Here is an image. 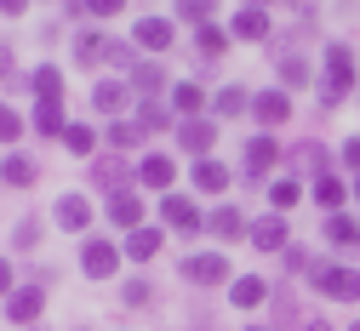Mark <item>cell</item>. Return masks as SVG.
I'll return each mask as SVG.
<instances>
[{"label": "cell", "instance_id": "cell-14", "mask_svg": "<svg viewBox=\"0 0 360 331\" xmlns=\"http://www.w3.org/2000/svg\"><path fill=\"white\" fill-rule=\"evenodd\" d=\"M58 223L63 228H86V223H92V206H86L80 195H69V200H58Z\"/></svg>", "mask_w": 360, "mask_h": 331}, {"label": "cell", "instance_id": "cell-8", "mask_svg": "<svg viewBox=\"0 0 360 331\" xmlns=\"http://www.w3.org/2000/svg\"><path fill=\"white\" fill-rule=\"evenodd\" d=\"M326 240H332L338 252H360V223H354V217H332V223H326Z\"/></svg>", "mask_w": 360, "mask_h": 331}, {"label": "cell", "instance_id": "cell-1", "mask_svg": "<svg viewBox=\"0 0 360 331\" xmlns=\"http://www.w3.org/2000/svg\"><path fill=\"white\" fill-rule=\"evenodd\" d=\"M309 280L326 297H360V274L354 268H332V263H309Z\"/></svg>", "mask_w": 360, "mask_h": 331}, {"label": "cell", "instance_id": "cell-43", "mask_svg": "<svg viewBox=\"0 0 360 331\" xmlns=\"http://www.w3.org/2000/svg\"><path fill=\"white\" fill-rule=\"evenodd\" d=\"M252 331H269V325H252Z\"/></svg>", "mask_w": 360, "mask_h": 331}, {"label": "cell", "instance_id": "cell-2", "mask_svg": "<svg viewBox=\"0 0 360 331\" xmlns=\"http://www.w3.org/2000/svg\"><path fill=\"white\" fill-rule=\"evenodd\" d=\"M349 80H354V58H349V46H332V52H326V86H321V98L338 103L343 91H349Z\"/></svg>", "mask_w": 360, "mask_h": 331}, {"label": "cell", "instance_id": "cell-11", "mask_svg": "<svg viewBox=\"0 0 360 331\" xmlns=\"http://www.w3.org/2000/svg\"><path fill=\"white\" fill-rule=\"evenodd\" d=\"M92 103H98V109H103V115H120V109H126V103H131V91H126V86H120V80H103V86H98V91H92Z\"/></svg>", "mask_w": 360, "mask_h": 331}, {"label": "cell", "instance_id": "cell-21", "mask_svg": "<svg viewBox=\"0 0 360 331\" xmlns=\"http://www.w3.org/2000/svg\"><path fill=\"white\" fill-rule=\"evenodd\" d=\"M126 252H131V257H155V252H160V234H155V228H131Z\"/></svg>", "mask_w": 360, "mask_h": 331}, {"label": "cell", "instance_id": "cell-31", "mask_svg": "<svg viewBox=\"0 0 360 331\" xmlns=\"http://www.w3.org/2000/svg\"><path fill=\"white\" fill-rule=\"evenodd\" d=\"M172 103H177V115H195V109H200V86H177Z\"/></svg>", "mask_w": 360, "mask_h": 331}, {"label": "cell", "instance_id": "cell-32", "mask_svg": "<svg viewBox=\"0 0 360 331\" xmlns=\"http://www.w3.org/2000/svg\"><path fill=\"white\" fill-rule=\"evenodd\" d=\"M63 143H69V155H92V131H86V126H69Z\"/></svg>", "mask_w": 360, "mask_h": 331}, {"label": "cell", "instance_id": "cell-25", "mask_svg": "<svg viewBox=\"0 0 360 331\" xmlns=\"http://www.w3.org/2000/svg\"><path fill=\"white\" fill-rule=\"evenodd\" d=\"M240 109H246V91L240 86H223L217 91V115H240Z\"/></svg>", "mask_w": 360, "mask_h": 331}, {"label": "cell", "instance_id": "cell-23", "mask_svg": "<svg viewBox=\"0 0 360 331\" xmlns=\"http://www.w3.org/2000/svg\"><path fill=\"white\" fill-rule=\"evenodd\" d=\"M109 217H115V223H138V217H143V206H138V200H131L126 188H120V195L109 200Z\"/></svg>", "mask_w": 360, "mask_h": 331}, {"label": "cell", "instance_id": "cell-10", "mask_svg": "<svg viewBox=\"0 0 360 331\" xmlns=\"http://www.w3.org/2000/svg\"><path fill=\"white\" fill-rule=\"evenodd\" d=\"M235 34H240V40H263V34H269V12H263V6H240Z\"/></svg>", "mask_w": 360, "mask_h": 331}, {"label": "cell", "instance_id": "cell-17", "mask_svg": "<svg viewBox=\"0 0 360 331\" xmlns=\"http://www.w3.org/2000/svg\"><path fill=\"white\" fill-rule=\"evenodd\" d=\"M92 177H98V183H103V188H115V183H126V177H131V171H126V160H120V155H103V160H98V166H92Z\"/></svg>", "mask_w": 360, "mask_h": 331}, {"label": "cell", "instance_id": "cell-9", "mask_svg": "<svg viewBox=\"0 0 360 331\" xmlns=\"http://www.w3.org/2000/svg\"><path fill=\"white\" fill-rule=\"evenodd\" d=\"M252 109H257V120H263V126H281V120L292 115V103H286V91H263V98H257Z\"/></svg>", "mask_w": 360, "mask_h": 331}, {"label": "cell", "instance_id": "cell-20", "mask_svg": "<svg viewBox=\"0 0 360 331\" xmlns=\"http://www.w3.org/2000/svg\"><path fill=\"white\" fill-rule=\"evenodd\" d=\"M263 292H269L263 280H257V274H246V280H235V292H229V297H235L240 309H252V303H263Z\"/></svg>", "mask_w": 360, "mask_h": 331}, {"label": "cell", "instance_id": "cell-19", "mask_svg": "<svg viewBox=\"0 0 360 331\" xmlns=\"http://www.w3.org/2000/svg\"><path fill=\"white\" fill-rule=\"evenodd\" d=\"M206 228H212V234H240L246 223H240V212H235V206H217V212L206 217Z\"/></svg>", "mask_w": 360, "mask_h": 331}, {"label": "cell", "instance_id": "cell-12", "mask_svg": "<svg viewBox=\"0 0 360 331\" xmlns=\"http://www.w3.org/2000/svg\"><path fill=\"white\" fill-rule=\"evenodd\" d=\"M138 40L149 46V52H166V46H172V23L166 18H143L138 23Z\"/></svg>", "mask_w": 360, "mask_h": 331}, {"label": "cell", "instance_id": "cell-28", "mask_svg": "<svg viewBox=\"0 0 360 331\" xmlns=\"http://www.w3.org/2000/svg\"><path fill=\"white\" fill-rule=\"evenodd\" d=\"M34 126H40V131H69V126H63V109H58V103H40Z\"/></svg>", "mask_w": 360, "mask_h": 331}, {"label": "cell", "instance_id": "cell-7", "mask_svg": "<svg viewBox=\"0 0 360 331\" xmlns=\"http://www.w3.org/2000/svg\"><path fill=\"white\" fill-rule=\"evenodd\" d=\"M252 246H257V252H281V246H286V223H281V217H257V223H252Z\"/></svg>", "mask_w": 360, "mask_h": 331}, {"label": "cell", "instance_id": "cell-3", "mask_svg": "<svg viewBox=\"0 0 360 331\" xmlns=\"http://www.w3.org/2000/svg\"><path fill=\"white\" fill-rule=\"evenodd\" d=\"M184 274L189 280H206V286H223V280H229V257H223V252H200V257L184 263Z\"/></svg>", "mask_w": 360, "mask_h": 331}, {"label": "cell", "instance_id": "cell-44", "mask_svg": "<svg viewBox=\"0 0 360 331\" xmlns=\"http://www.w3.org/2000/svg\"><path fill=\"white\" fill-rule=\"evenodd\" d=\"M354 195H360V183H354Z\"/></svg>", "mask_w": 360, "mask_h": 331}, {"label": "cell", "instance_id": "cell-33", "mask_svg": "<svg viewBox=\"0 0 360 331\" xmlns=\"http://www.w3.org/2000/svg\"><path fill=\"white\" fill-rule=\"evenodd\" d=\"M6 183H18V188H29V183H34V166H29L23 155H18V160H6Z\"/></svg>", "mask_w": 360, "mask_h": 331}, {"label": "cell", "instance_id": "cell-30", "mask_svg": "<svg viewBox=\"0 0 360 331\" xmlns=\"http://www.w3.org/2000/svg\"><path fill=\"white\" fill-rule=\"evenodd\" d=\"M131 86H138V91H155V86H160V63H138V69H131Z\"/></svg>", "mask_w": 360, "mask_h": 331}, {"label": "cell", "instance_id": "cell-35", "mask_svg": "<svg viewBox=\"0 0 360 331\" xmlns=\"http://www.w3.org/2000/svg\"><path fill=\"white\" fill-rule=\"evenodd\" d=\"M109 143H115L120 155H126V149H138V126H115V131H109Z\"/></svg>", "mask_w": 360, "mask_h": 331}, {"label": "cell", "instance_id": "cell-22", "mask_svg": "<svg viewBox=\"0 0 360 331\" xmlns=\"http://www.w3.org/2000/svg\"><path fill=\"white\" fill-rule=\"evenodd\" d=\"M40 303H46L40 292H18V297H12V320H18V325H29V320L40 314Z\"/></svg>", "mask_w": 360, "mask_h": 331}, {"label": "cell", "instance_id": "cell-26", "mask_svg": "<svg viewBox=\"0 0 360 331\" xmlns=\"http://www.w3.org/2000/svg\"><path fill=\"white\" fill-rule=\"evenodd\" d=\"M297 195H303V188H297V183H292V177H281V183H275V188H269V200H275V206H281V212H286V206H297Z\"/></svg>", "mask_w": 360, "mask_h": 331}, {"label": "cell", "instance_id": "cell-5", "mask_svg": "<svg viewBox=\"0 0 360 331\" xmlns=\"http://www.w3.org/2000/svg\"><path fill=\"white\" fill-rule=\"evenodd\" d=\"M275 160H281V143H275V137H252V143H246V177H263Z\"/></svg>", "mask_w": 360, "mask_h": 331}, {"label": "cell", "instance_id": "cell-18", "mask_svg": "<svg viewBox=\"0 0 360 331\" xmlns=\"http://www.w3.org/2000/svg\"><path fill=\"white\" fill-rule=\"evenodd\" d=\"M172 177H177V171H172L166 155H149V160H143V183H149V188H172Z\"/></svg>", "mask_w": 360, "mask_h": 331}, {"label": "cell", "instance_id": "cell-41", "mask_svg": "<svg viewBox=\"0 0 360 331\" xmlns=\"http://www.w3.org/2000/svg\"><path fill=\"white\" fill-rule=\"evenodd\" d=\"M303 331H332V325H326V320H309V325H303Z\"/></svg>", "mask_w": 360, "mask_h": 331}, {"label": "cell", "instance_id": "cell-34", "mask_svg": "<svg viewBox=\"0 0 360 331\" xmlns=\"http://www.w3.org/2000/svg\"><path fill=\"white\" fill-rule=\"evenodd\" d=\"M18 137H23V120L12 109H0V143H18Z\"/></svg>", "mask_w": 360, "mask_h": 331}, {"label": "cell", "instance_id": "cell-24", "mask_svg": "<svg viewBox=\"0 0 360 331\" xmlns=\"http://www.w3.org/2000/svg\"><path fill=\"white\" fill-rule=\"evenodd\" d=\"M200 52H206V58H223V52H229V34L206 23V29H200Z\"/></svg>", "mask_w": 360, "mask_h": 331}, {"label": "cell", "instance_id": "cell-13", "mask_svg": "<svg viewBox=\"0 0 360 331\" xmlns=\"http://www.w3.org/2000/svg\"><path fill=\"white\" fill-rule=\"evenodd\" d=\"M195 183L206 188V195H223V188H229V166H217V160H200V166H195Z\"/></svg>", "mask_w": 360, "mask_h": 331}, {"label": "cell", "instance_id": "cell-36", "mask_svg": "<svg viewBox=\"0 0 360 331\" xmlns=\"http://www.w3.org/2000/svg\"><path fill=\"white\" fill-rule=\"evenodd\" d=\"M177 12H184L189 23H200V29H206V18H212V6H200V0H189V6H177Z\"/></svg>", "mask_w": 360, "mask_h": 331}, {"label": "cell", "instance_id": "cell-27", "mask_svg": "<svg viewBox=\"0 0 360 331\" xmlns=\"http://www.w3.org/2000/svg\"><path fill=\"white\" fill-rule=\"evenodd\" d=\"M314 200H321V206H343V183L338 177H321V183H314Z\"/></svg>", "mask_w": 360, "mask_h": 331}, {"label": "cell", "instance_id": "cell-45", "mask_svg": "<svg viewBox=\"0 0 360 331\" xmlns=\"http://www.w3.org/2000/svg\"><path fill=\"white\" fill-rule=\"evenodd\" d=\"M354 331H360V325H354Z\"/></svg>", "mask_w": 360, "mask_h": 331}, {"label": "cell", "instance_id": "cell-42", "mask_svg": "<svg viewBox=\"0 0 360 331\" xmlns=\"http://www.w3.org/2000/svg\"><path fill=\"white\" fill-rule=\"evenodd\" d=\"M0 80H6V58H0Z\"/></svg>", "mask_w": 360, "mask_h": 331}, {"label": "cell", "instance_id": "cell-16", "mask_svg": "<svg viewBox=\"0 0 360 331\" xmlns=\"http://www.w3.org/2000/svg\"><path fill=\"white\" fill-rule=\"evenodd\" d=\"M34 91H40L46 103H58V98H63V74H58L52 63H40V69H34Z\"/></svg>", "mask_w": 360, "mask_h": 331}, {"label": "cell", "instance_id": "cell-29", "mask_svg": "<svg viewBox=\"0 0 360 331\" xmlns=\"http://www.w3.org/2000/svg\"><path fill=\"white\" fill-rule=\"evenodd\" d=\"M34 240H40V217H23V223H18V240H12V246H18V252H34Z\"/></svg>", "mask_w": 360, "mask_h": 331}, {"label": "cell", "instance_id": "cell-6", "mask_svg": "<svg viewBox=\"0 0 360 331\" xmlns=\"http://www.w3.org/2000/svg\"><path fill=\"white\" fill-rule=\"evenodd\" d=\"M160 217H166L172 228H184V234H195V228H200V212H195L184 195H166V200H160Z\"/></svg>", "mask_w": 360, "mask_h": 331}, {"label": "cell", "instance_id": "cell-39", "mask_svg": "<svg viewBox=\"0 0 360 331\" xmlns=\"http://www.w3.org/2000/svg\"><path fill=\"white\" fill-rule=\"evenodd\" d=\"M143 126H149V131H160V126H166V109H155V103H149V109H143Z\"/></svg>", "mask_w": 360, "mask_h": 331}, {"label": "cell", "instance_id": "cell-40", "mask_svg": "<svg viewBox=\"0 0 360 331\" xmlns=\"http://www.w3.org/2000/svg\"><path fill=\"white\" fill-rule=\"evenodd\" d=\"M0 292H12V268L6 263H0Z\"/></svg>", "mask_w": 360, "mask_h": 331}, {"label": "cell", "instance_id": "cell-15", "mask_svg": "<svg viewBox=\"0 0 360 331\" xmlns=\"http://www.w3.org/2000/svg\"><path fill=\"white\" fill-rule=\"evenodd\" d=\"M212 120H184V131H177V143H184V149H212Z\"/></svg>", "mask_w": 360, "mask_h": 331}, {"label": "cell", "instance_id": "cell-38", "mask_svg": "<svg viewBox=\"0 0 360 331\" xmlns=\"http://www.w3.org/2000/svg\"><path fill=\"white\" fill-rule=\"evenodd\" d=\"M126 303H149V280H131V286H126Z\"/></svg>", "mask_w": 360, "mask_h": 331}, {"label": "cell", "instance_id": "cell-37", "mask_svg": "<svg viewBox=\"0 0 360 331\" xmlns=\"http://www.w3.org/2000/svg\"><path fill=\"white\" fill-rule=\"evenodd\" d=\"M343 166L360 171V137H349V143H343Z\"/></svg>", "mask_w": 360, "mask_h": 331}, {"label": "cell", "instance_id": "cell-4", "mask_svg": "<svg viewBox=\"0 0 360 331\" xmlns=\"http://www.w3.org/2000/svg\"><path fill=\"white\" fill-rule=\"evenodd\" d=\"M115 263H120V252H115L109 240H92V246L80 252V268L92 274V280H109V274H115Z\"/></svg>", "mask_w": 360, "mask_h": 331}]
</instances>
